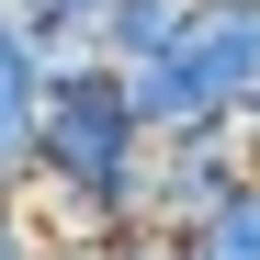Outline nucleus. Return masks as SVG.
Wrapping results in <instances>:
<instances>
[{"mask_svg":"<svg viewBox=\"0 0 260 260\" xmlns=\"http://www.w3.org/2000/svg\"><path fill=\"white\" fill-rule=\"evenodd\" d=\"M23 12L46 34H91V46H102V12H113V0H23Z\"/></svg>","mask_w":260,"mask_h":260,"instance_id":"9","label":"nucleus"},{"mask_svg":"<svg viewBox=\"0 0 260 260\" xmlns=\"http://www.w3.org/2000/svg\"><path fill=\"white\" fill-rule=\"evenodd\" d=\"M46 215H34V192H0V260H46Z\"/></svg>","mask_w":260,"mask_h":260,"instance_id":"7","label":"nucleus"},{"mask_svg":"<svg viewBox=\"0 0 260 260\" xmlns=\"http://www.w3.org/2000/svg\"><path fill=\"white\" fill-rule=\"evenodd\" d=\"M181 260H260V181L238 204H215L204 226H181Z\"/></svg>","mask_w":260,"mask_h":260,"instance_id":"6","label":"nucleus"},{"mask_svg":"<svg viewBox=\"0 0 260 260\" xmlns=\"http://www.w3.org/2000/svg\"><path fill=\"white\" fill-rule=\"evenodd\" d=\"M124 102H136V124H147V136H192V124H238L226 102L204 91L192 46H181V57H147V68H124Z\"/></svg>","mask_w":260,"mask_h":260,"instance_id":"4","label":"nucleus"},{"mask_svg":"<svg viewBox=\"0 0 260 260\" xmlns=\"http://www.w3.org/2000/svg\"><path fill=\"white\" fill-rule=\"evenodd\" d=\"M57 260H181V238H68Z\"/></svg>","mask_w":260,"mask_h":260,"instance_id":"8","label":"nucleus"},{"mask_svg":"<svg viewBox=\"0 0 260 260\" xmlns=\"http://www.w3.org/2000/svg\"><path fill=\"white\" fill-rule=\"evenodd\" d=\"M57 57H91V34H46L23 0H0V192H34V113Z\"/></svg>","mask_w":260,"mask_h":260,"instance_id":"2","label":"nucleus"},{"mask_svg":"<svg viewBox=\"0 0 260 260\" xmlns=\"http://www.w3.org/2000/svg\"><path fill=\"white\" fill-rule=\"evenodd\" d=\"M204 23V0H113L102 12V57L113 68H147V57H181Z\"/></svg>","mask_w":260,"mask_h":260,"instance_id":"5","label":"nucleus"},{"mask_svg":"<svg viewBox=\"0 0 260 260\" xmlns=\"http://www.w3.org/2000/svg\"><path fill=\"white\" fill-rule=\"evenodd\" d=\"M46 260H57V249H46Z\"/></svg>","mask_w":260,"mask_h":260,"instance_id":"11","label":"nucleus"},{"mask_svg":"<svg viewBox=\"0 0 260 260\" xmlns=\"http://www.w3.org/2000/svg\"><path fill=\"white\" fill-rule=\"evenodd\" d=\"M192 68H204V91L249 124V113H260V12L204 0V23H192Z\"/></svg>","mask_w":260,"mask_h":260,"instance_id":"3","label":"nucleus"},{"mask_svg":"<svg viewBox=\"0 0 260 260\" xmlns=\"http://www.w3.org/2000/svg\"><path fill=\"white\" fill-rule=\"evenodd\" d=\"M249 181H260L249 124H192V136H158V147H147V226L181 238V226H204L215 204H238Z\"/></svg>","mask_w":260,"mask_h":260,"instance_id":"1","label":"nucleus"},{"mask_svg":"<svg viewBox=\"0 0 260 260\" xmlns=\"http://www.w3.org/2000/svg\"><path fill=\"white\" fill-rule=\"evenodd\" d=\"M226 12H260V0H226Z\"/></svg>","mask_w":260,"mask_h":260,"instance_id":"10","label":"nucleus"}]
</instances>
